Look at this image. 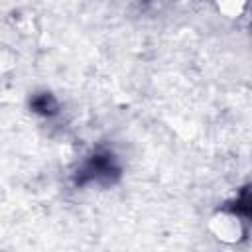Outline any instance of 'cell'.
<instances>
[{
  "label": "cell",
  "instance_id": "cell-1",
  "mask_svg": "<svg viewBox=\"0 0 252 252\" xmlns=\"http://www.w3.org/2000/svg\"><path fill=\"white\" fill-rule=\"evenodd\" d=\"M118 173H120V169L114 163L112 154L102 152V154L91 156L83 163V167L75 175V181H77V185H85L89 181H106V183H110L112 177H118Z\"/></svg>",
  "mask_w": 252,
  "mask_h": 252
},
{
  "label": "cell",
  "instance_id": "cell-2",
  "mask_svg": "<svg viewBox=\"0 0 252 252\" xmlns=\"http://www.w3.org/2000/svg\"><path fill=\"white\" fill-rule=\"evenodd\" d=\"M30 104H32V108H33L37 114H43V116H53V114H57V110H59V102H57L55 96L49 94V93H39V94H35Z\"/></svg>",
  "mask_w": 252,
  "mask_h": 252
}]
</instances>
